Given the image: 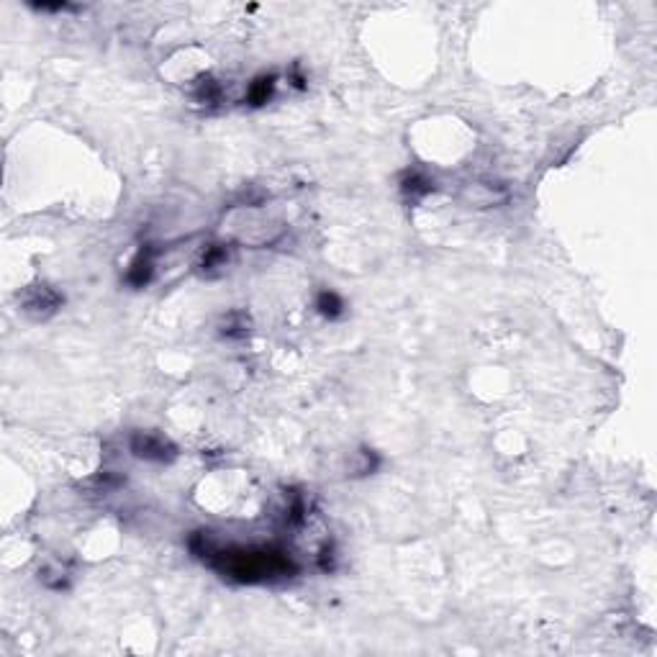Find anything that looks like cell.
I'll use <instances>...</instances> for the list:
<instances>
[{
	"instance_id": "obj_4",
	"label": "cell",
	"mask_w": 657,
	"mask_h": 657,
	"mask_svg": "<svg viewBox=\"0 0 657 657\" xmlns=\"http://www.w3.org/2000/svg\"><path fill=\"white\" fill-rule=\"evenodd\" d=\"M273 90H275V77H273V75L254 80L252 88H249V103H252V106H262V103H267L270 98H273Z\"/></svg>"
},
{
	"instance_id": "obj_3",
	"label": "cell",
	"mask_w": 657,
	"mask_h": 657,
	"mask_svg": "<svg viewBox=\"0 0 657 657\" xmlns=\"http://www.w3.org/2000/svg\"><path fill=\"white\" fill-rule=\"evenodd\" d=\"M152 257H149V252H139V257L132 262V267H129V273H126V280L134 285V288H144V285L152 280Z\"/></svg>"
},
{
	"instance_id": "obj_8",
	"label": "cell",
	"mask_w": 657,
	"mask_h": 657,
	"mask_svg": "<svg viewBox=\"0 0 657 657\" xmlns=\"http://www.w3.org/2000/svg\"><path fill=\"white\" fill-rule=\"evenodd\" d=\"M226 326H229V329H223V334H229V336H242L244 329H247V321H244L242 314H232Z\"/></svg>"
},
{
	"instance_id": "obj_7",
	"label": "cell",
	"mask_w": 657,
	"mask_h": 657,
	"mask_svg": "<svg viewBox=\"0 0 657 657\" xmlns=\"http://www.w3.org/2000/svg\"><path fill=\"white\" fill-rule=\"evenodd\" d=\"M223 260H226V252H223L221 247H216V244H213V247H208V249H206V254H203V267H206V270L219 267Z\"/></svg>"
},
{
	"instance_id": "obj_5",
	"label": "cell",
	"mask_w": 657,
	"mask_h": 657,
	"mask_svg": "<svg viewBox=\"0 0 657 657\" xmlns=\"http://www.w3.org/2000/svg\"><path fill=\"white\" fill-rule=\"evenodd\" d=\"M316 308H319V314L326 316V319H336V316L344 311V303L342 298L336 293H332V290H324V293L316 298Z\"/></svg>"
},
{
	"instance_id": "obj_6",
	"label": "cell",
	"mask_w": 657,
	"mask_h": 657,
	"mask_svg": "<svg viewBox=\"0 0 657 657\" xmlns=\"http://www.w3.org/2000/svg\"><path fill=\"white\" fill-rule=\"evenodd\" d=\"M401 188H404L406 195H411V198H421V195H426V193H432V182L426 180L421 172H411V175H406V180L401 182Z\"/></svg>"
},
{
	"instance_id": "obj_1",
	"label": "cell",
	"mask_w": 657,
	"mask_h": 657,
	"mask_svg": "<svg viewBox=\"0 0 657 657\" xmlns=\"http://www.w3.org/2000/svg\"><path fill=\"white\" fill-rule=\"evenodd\" d=\"M132 452L142 460L152 462H167L175 457V447L160 434H134L132 436Z\"/></svg>"
},
{
	"instance_id": "obj_2",
	"label": "cell",
	"mask_w": 657,
	"mask_h": 657,
	"mask_svg": "<svg viewBox=\"0 0 657 657\" xmlns=\"http://www.w3.org/2000/svg\"><path fill=\"white\" fill-rule=\"evenodd\" d=\"M60 303H62V298L54 293L51 288H47V285H36V288H31L29 295H26V311L34 316L51 314Z\"/></svg>"
}]
</instances>
